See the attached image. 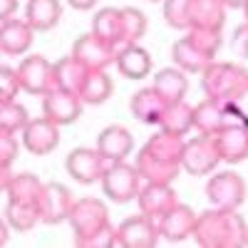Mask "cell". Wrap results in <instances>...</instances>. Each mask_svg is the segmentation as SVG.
I'll use <instances>...</instances> for the list:
<instances>
[{
    "label": "cell",
    "mask_w": 248,
    "mask_h": 248,
    "mask_svg": "<svg viewBox=\"0 0 248 248\" xmlns=\"http://www.w3.org/2000/svg\"><path fill=\"white\" fill-rule=\"evenodd\" d=\"M184 137L169 134V132H159L149 137V141L141 147L137 154V169L144 181H156V184H171L181 167V156H184Z\"/></svg>",
    "instance_id": "1"
},
{
    "label": "cell",
    "mask_w": 248,
    "mask_h": 248,
    "mask_svg": "<svg viewBox=\"0 0 248 248\" xmlns=\"http://www.w3.org/2000/svg\"><path fill=\"white\" fill-rule=\"evenodd\" d=\"M194 238L203 248H243L248 246V226L243 216L231 209L203 211L196 218Z\"/></svg>",
    "instance_id": "2"
},
{
    "label": "cell",
    "mask_w": 248,
    "mask_h": 248,
    "mask_svg": "<svg viewBox=\"0 0 248 248\" xmlns=\"http://www.w3.org/2000/svg\"><path fill=\"white\" fill-rule=\"evenodd\" d=\"M221 50V30H206V28H189V35L176 40L171 47L174 65L184 72L201 75L206 67L216 60Z\"/></svg>",
    "instance_id": "3"
},
{
    "label": "cell",
    "mask_w": 248,
    "mask_h": 248,
    "mask_svg": "<svg viewBox=\"0 0 248 248\" xmlns=\"http://www.w3.org/2000/svg\"><path fill=\"white\" fill-rule=\"evenodd\" d=\"M203 94L221 102H241L248 97V70L233 62H211L201 72Z\"/></svg>",
    "instance_id": "4"
},
{
    "label": "cell",
    "mask_w": 248,
    "mask_h": 248,
    "mask_svg": "<svg viewBox=\"0 0 248 248\" xmlns=\"http://www.w3.org/2000/svg\"><path fill=\"white\" fill-rule=\"evenodd\" d=\"M194 127L201 134H216L226 127H248V114L238 107V102L206 97L194 107Z\"/></svg>",
    "instance_id": "5"
},
{
    "label": "cell",
    "mask_w": 248,
    "mask_h": 248,
    "mask_svg": "<svg viewBox=\"0 0 248 248\" xmlns=\"http://www.w3.org/2000/svg\"><path fill=\"white\" fill-rule=\"evenodd\" d=\"M99 184L107 199H112L114 203H127V201H134L141 191V174L137 169V164L112 161Z\"/></svg>",
    "instance_id": "6"
},
{
    "label": "cell",
    "mask_w": 248,
    "mask_h": 248,
    "mask_svg": "<svg viewBox=\"0 0 248 248\" xmlns=\"http://www.w3.org/2000/svg\"><path fill=\"white\" fill-rule=\"evenodd\" d=\"M67 223L72 226V236H75V246H82L87 238H92L99 229H105L109 223L107 216V206L99 199H77Z\"/></svg>",
    "instance_id": "7"
},
{
    "label": "cell",
    "mask_w": 248,
    "mask_h": 248,
    "mask_svg": "<svg viewBox=\"0 0 248 248\" xmlns=\"http://www.w3.org/2000/svg\"><path fill=\"white\" fill-rule=\"evenodd\" d=\"M221 152L216 147V139L211 134H199L184 144V156H181V167L194 174V176H206L218 167Z\"/></svg>",
    "instance_id": "8"
},
{
    "label": "cell",
    "mask_w": 248,
    "mask_h": 248,
    "mask_svg": "<svg viewBox=\"0 0 248 248\" xmlns=\"http://www.w3.org/2000/svg\"><path fill=\"white\" fill-rule=\"evenodd\" d=\"M206 199L216 209H231L236 211L246 201V181L236 171H221L214 174L206 184Z\"/></svg>",
    "instance_id": "9"
},
{
    "label": "cell",
    "mask_w": 248,
    "mask_h": 248,
    "mask_svg": "<svg viewBox=\"0 0 248 248\" xmlns=\"http://www.w3.org/2000/svg\"><path fill=\"white\" fill-rule=\"evenodd\" d=\"M109 167V161L99 154V149H87V147H77L67 154L65 159V169L67 174L77 181V184H94V181H102Z\"/></svg>",
    "instance_id": "10"
},
{
    "label": "cell",
    "mask_w": 248,
    "mask_h": 248,
    "mask_svg": "<svg viewBox=\"0 0 248 248\" xmlns=\"http://www.w3.org/2000/svg\"><path fill=\"white\" fill-rule=\"evenodd\" d=\"M17 75H20V85L23 92L28 94H47L50 90H55V65L50 60H45L43 55H30L17 65Z\"/></svg>",
    "instance_id": "11"
},
{
    "label": "cell",
    "mask_w": 248,
    "mask_h": 248,
    "mask_svg": "<svg viewBox=\"0 0 248 248\" xmlns=\"http://www.w3.org/2000/svg\"><path fill=\"white\" fill-rule=\"evenodd\" d=\"M119 246L122 248H154L159 243V221L149 218L147 214H137L119 226Z\"/></svg>",
    "instance_id": "12"
},
{
    "label": "cell",
    "mask_w": 248,
    "mask_h": 248,
    "mask_svg": "<svg viewBox=\"0 0 248 248\" xmlns=\"http://www.w3.org/2000/svg\"><path fill=\"white\" fill-rule=\"evenodd\" d=\"M75 206V199L65 184L50 181L43 186V196H40V218L47 226H57L70 218V211Z\"/></svg>",
    "instance_id": "13"
},
{
    "label": "cell",
    "mask_w": 248,
    "mask_h": 248,
    "mask_svg": "<svg viewBox=\"0 0 248 248\" xmlns=\"http://www.w3.org/2000/svg\"><path fill=\"white\" fill-rule=\"evenodd\" d=\"M72 55L87 70H107L112 62H117V50L107 45L102 37H97L94 32L79 35L72 45Z\"/></svg>",
    "instance_id": "14"
},
{
    "label": "cell",
    "mask_w": 248,
    "mask_h": 248,
    "mask_svg": "<svg viewBox=\"0 0 248 248\" xmlns=\"http://www.w3.org/2000/svg\"><path fill=\"white\" fill-rule=\"evenodd\" d=\"M82 105H85V102H82L79 94L55 87L43 99V114L47 119H52L55 124H60V127H65V124H72V122L79 119Z\"/></svg>",
    "instance_id": "15"
},
{
    "label": "cell",
    "mask_w": 248,
    "mask_h": 248,
    "mask_svg": "<svg viewBox=\"0 0 248 248\" xmlns=\"http://www.w3.org/2000/svg\"><path fill=\"white\" fill-rule=\"evenodd\" d=\"M23 144L35 156H45L57 149L60 144V124H55L47 117L30 119V124L23 129Z\"/></svg>",
    "instance_id": "16"
},
{
    "label": "cell",
    "mask_w": 248,
    "mask_h": 248,
    "mask_svg": "<svg viewBox=\"0 0 248 248\" xmlns=\"http://www.w3.org/2000/svg\"><path fill=\"white\" fill-rule=\"evenodd\" d=\"M137 203H139V211L141 214H147L149 218L159 221L164 214H169L179 201H176V191L171 189V184L147 181V184L141 186L139 196H137Z\"/></svg>",
    "instance_id": "17"
},
{
    "label": "cell",
    "mask_w": 248,
    "mask_h": 248,
    "mask_svg": "<svg viewBox=\"0 0 248 248\" xmlns=\"http://www.w3.org/2000/svg\"><path fill=\"white\" fill-rule=\"evenodd\" d=\"M196 214L194 209H189L186 203H176L169 214H164L159 218V231L161 236L171 241V243H179L184 238L194 236V229H196Z\"/></svg>",
    "instance_id": "18"
},
{
    "label": "cell",
    "mask_w": 248,
    "mask_h": 248,
    "mask_svg": "<svg viewBox=\"0 0 248 248\" xmlns=\"http://www.w3.org/2000/svg\"><path fill=\"white\" fill-rule=\"evenodd\" d=\"M32 37H35V28L28 20L10 17L0 25V50L5 55H23L30 50Z\"/></svg>",
    "instance_id": "19"
},
{
    "label": "cell",
    "mask_w": 248,
    "mask_h": 248,
    "mask_svg": "<svg viewBox=\"0 0 248 248\" xmlns=\"http://www.w3.org/2000/svg\"><path fill=\"white\" fill-rule=\"evenodd\" d=\"M97 149L109 164L124 161L134 149V137L129 134V129L119 127V124H112V127L102 129V134L97 137Z\"/></svg>",
    "instance_id": "20"
},
{
    "label": "cell",
    "mask_w": 248,
    "mask_h": 248,
    "mask_svg": "<svg viewBox=\"0 0 248 248\" xmlns=\"http://www.w3.org/2000/svg\"><path fill=\"white\" fill-rule=\"evenodd\" d=\"M92 32L105 40L107 45H112L114 50L124 47V17H122V8H102V10H97V15L92 20Z\"/></svg>",
    "instance_id": "21"
},
{
    "label": "cell",
    "mask_w": 248,
    "mask_h": 248,
    "mask_svg": "<svg viewBox=\"0 0 248 248\" xmlns=\"http://www.w3.org/2000/svg\"><path fill=\"white\" fill-rule=\"evenodd\" d=\"M117 70L127 79H144L152 72V55L137 43L117 50Z\"/></svg>",
    "instance_id": "22"
},
{
    "label": "cell",
    "mask_w": 248,
    "mask_h": 248,
    "mask_svg": "<svg viewBox=\"0 0 248 248\" xmlns=\"http://www.w3.org/2000/svg\"><path fill=\"white\" fill-rule=\"evenodd\" d=\"M211 137L216 139V147L223 161L238 164L248 156V127H226Z\"/></svg>",
    "instance_id": "23"
},
{
    "label": "cell",
    "mask_w": 248,
    "mask_h": 248,
    "mask_svg": "<svg viewBox=\"0 0 248 248\" xmlns=\"http://www.w3.org/2000/svg\"><path fill=\"white\" fill-rule=\"evenodd\" d=\"M129 109H132L134 119L159 127V119H161L164 109H167V102H164V97L154 87H144L129 99Z\"/></svg>",
    "instance_id": "24"
},
{
    "label": "cell",
    "mask_w": 248,
    "mask_h": 248,
    "mask_svg": "<svg viewBox=\"0 0 248 248\" xmlns=\"http://www.w3.org/2000/svg\"><path fill=\"white\" fill-rule=\"evenodd\" d=\"M87 75H90V70L82 65L75 55H67V57L55 62V87H60V90L79 94Z\"/></svg>",
    "instance_id": "25"
},
{
    "label": "cell",
    "mask_w": 248,
    "mask_h": 248,
    "mask_svg": "<svg viewBox=\"0 0 248 248\" xmlns=\"http://www.w3.org/2000/svg\"><path fill=\"white\" fill-rule=\"evenodd\" d=\"M62 17V3L60 0H28L25 5V20L35 28V32L52 30Z\"/></svg>",
    "instance_id": "26"
},
{
    "label": "cell",
    "mask_w": 248,
    "mask_h": 248,
    "mask_svg": "<svg viewBox=\"0 0 248 248\" xmlns=\"http://www.w3.org/2000/svg\"><path fill=\"white\" fill-rule=\"evenodd\" d=\"M167 105L171 102H181L186 97V90H189V79H186V72L181 67H167V70H159L154 75V85H152Z\"/></svg>",
    "instance_id": "27"
},
{
    "label": "cell",
    "mask_w": 248,
    "mask_h": 248,
    "mask_svg": "<svg viewBox=\"0 0 248 248\" xmlns=\"http://www.w3.org/2000/svg\"><path fill=\"white\" fill-rule=\"evenodd\" d=\"M3 218L17 233H25V231L35 229V223H43V218H40V203H32V201H13V199H8Z\"/></svg>",
    "instance_id": "28"
},
{
    "label": "cell",
    "mask_w": 248,
    "mask_h": 248,
    "mask_svg": "<svg viewBox=\"0 0 248 248\" xmlns=\"http://www.w3.org/2000/svg\"><path fill=\"white\" fill-rule=\"evenodd\" d=\"M226 23L223 0H191V28L221 30Z\"/></svg>",
    "instance_id": "29"
},
{
    "label": "cell",
    "mask_w": 248,
    "mask_h": 248,
    "mask_svg": "<svg viewBox=\"0 0 248 248\" xmlns=\"http://www.w3.org/2000/svg\"><path fill=\"white\" fill-rule=\"evenodd\" d=\"M191 127H194V107L186 105L184 99L167 105V109H164V114L159 119V129L169 132V134H176V137L189 134Z\"/></svg>",
    "instance_id": "30"
},
{
    "label": "cell",
    "mask_w": 248,
    "mask_h": 248,
    "mask_svg": "<svg viewBox=\"0 0 248 248\" xmlns=\"http://www.w3.org/2000/svg\"><path fill=\"white\" fill-rule=\"evenodd\" d=\"M43 186L45 184L40 181L35 174H13L10 181L3 186V191L13 201H32V203H40Z\"/></svg>",
    "instance_id": "31"
},
{
    "label": "cell",
    "mask_w": 248,
    "mask_h": 248,
    "mask_svg": "<svg viewBox=\"0 0 248 248\" xmlns=\"http://www.w3.org/2000/svg\"><path fill=\"white\" fill-rule=\"evenodd\" d=\"M114 85H112V77L105 70H90L85 85H82V102L85 105H105V102L112 97Z\"/></svg>",
    "instance_id": "32"
},
{
    "label": "cell",
    "mask_w": 248,
    "mask_h": 248,
    "mask_svg": "<svg viewBox=\"0 0 248 248\" xmlns=\"http://www.w3.org/2000/svg\"><path fill=\"white\" fill-rule=\"evenodd\" d=\"M30 124L28 109L17 102H0V132H23Z\"/></svg>",
    "instance_id": "33"
},
{
    "label": "cell",
    "mask_w": 248,
    "mask_h": 248,
    "mask_svg": "<svg viewBox=\"0 0 248 248\" xmlns=\"http://www.w3.org/2000/svg\"><path fill=\"white\" fill-rule=\"evenodd\" d=\"M164 20L174 30L191 28V0H164Z\"/></svg>",
    "instance_id": "34"
},
{
    "label": "cell",
    "mask_w": 248,
    "mask_h": 248,
    "mask_svg": "<svg viewBox=\"0 0 248 248\" xmlns=\"http://www.w3.org/2000/svg\"><path fill=\"white\" fill-rule=\"evenodd\" d=\"M122 17H124V45L139 43L147 32V17L137 8H122Z\"/></svg>",
    "instance_id": "35"
},
{
    "label": "cell",
    "mask_w": 248,
    "mask_h": 248,
    "mask_svg": "<svg viewBox=\"0 0 248 248\" xmlns=\"http://www.w3.org/2000/svg\"><path fill=\"white\" fill-rule=\"evenodd\" d=\"M20 90H23V85H20L17 70L3 65L0 67V102H15Z\"/></svg>",
    "instance_id": "36"
},
{
    "label": "cell",
    "mask_w": 248,
    "mask_h": 248,
    "mask_svg": "<svg viewBox=\"0 0 248 248\" xmlns=\"http://www.w3.org/2000/svg\"><path fill=\"white\" fill-rule=\"evenodd\" d=\"M119 246V229H114L112 223H107L105 229H99L92 238H87L79 248H112Z\"/></svg>",
    "instance_id": "37"
},
{
    "label": "cell",
    "mask_w": 248,
    "mask_h": 248,
    "mask_svg": "<svg viewBox=\"0 0 248 248\" xmlns=\"http://www.w3.org/2000/svg\"><path fill=\"white\" fill-rule=\"evenodd\" d=\"M20 154V144L13 132H0V167H13Z\"/></svg>",
    "instance_id": "38"
},
{
    "label": "cell",
    "mask_w": 248,
    "mask_h": 248,
    "mask_svg": "<svg viewBox=\"0 0 248 248\" xmlns=\"http://www.w3.org/2000/svg\"><path fill=\"white\" fill-rule=\"evenodd\" d=\"M233 50H236L238 55L248 57V23H243V25L236 30V35H233Z\"/></svg>",
    "instance_id": "39"
},
{
    "label": "cell",
    "mask_w": 248,
    "mask_h": 248,
    "mask_svg": "<svg viewBox=\"0 0 248 248\" xmlns=\"http://www.w3.org/2000/svg\"><path fill=\"white\" fill-rule=\"evenodd\" d=\"M15 10H17V0H0V20H10L15 17Z\"/></svg>",
    "instance_id": "40"
},
{
    "label": "cell",
    "mask_w": 248,
    "mask_h": 248,
    "mask_svg": "<svg viewBox=\"0 0 248 248\" xmlns=\"http://www.w3.org/2000/svg\"><path fill=\"white\" fill-rule=\"evenodd\" d=\"M67 3L75 8V10H92L97 5V0H67Z\"/></svg>",
    "instance_id": "41"
},
{
    "label": "cell",
    "mask_w": 248,
    "mask_h": 248,
    "mask_svg": "<svg viewBox=\"0 0 248 248\" xmlns=\"http://www.w3.org/2000/svg\"><path fill=\"white\" fill-rule=\"evenodd\" d=\"M246 3H248V0H223L226 8H241V10L246 8Z\"/></svg>",
    "instance_id": "42"
},
{
    "label": "cell",
    "mask_w": 248,
    "mask_h": 248,
    "mask_svg": "<svg viewBox=\"0 0 248 248\" xmlns=\"http://www.w3.org/2000/svg\"><path fill=\"white\" fill-rule=\"evenodd\" d=\"M243 13H246V23H248V3H246V8H243Z\"/></svg>",
    "instance_id": "43"
},
{
    "label": "cell",
    "mask_w": 248,
    "mask_h": 248,
    "mask_svg": "<svg viewBox=\"0 0 248 248\" xmlns=\"http://www.w3.org/2000/svg\"><path fill=\"white\" fill-rule=\"evenodd\" d=\"M149 3H164V0H149Z\"/></svg>",
    "instance_id": "44"
}]
</instances>
